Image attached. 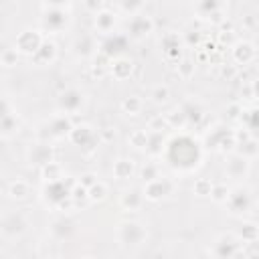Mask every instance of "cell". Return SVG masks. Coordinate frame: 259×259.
<instances>
[{
	"mask_svg": "<svg viewBox=\"0 0 259 259\" xmlns=\"http://www.w3.org/2000/svg\"><path fill=\"white\" fill-rule=\"evenodd\" d=\"M166 119H168V125L174 127V130H184L188 125V117L184 113L182 107H174L172 111L166 113Z\"/></svg>",
	"mask_w": 259,
	"mask_h": 259,
	"instance_id": "27",
	"label": "cell"
},
{
	"mask_svg": "<svg viewBox=\"0 0 259 259\" xmlns=\"http://www.w3.org/2000/svg\"><path fill=\"white\" fill-rule=\"evenodd\" d=\"M225 204L229 206L231 214H245L253 204V194H251V190L247 186L239 184V186L231 188V194H229Z\"/></svg>",
	"mask_w": 259,
	"mask_h": 259,
	"instance_id": "5",
	"label": "cell"
},
{
	"mask_svg": "<svg viewBox=\"0 0 259 259\" xmlns=\"http://www.w3.org/2000/svg\"><path fill=\"white\" fill-rule=\"evenodd\" d=\"M97 136H99L101 142H111V140L115 138V130H113V127H101V130L97 132Z\"/></svg>",
	"mask_w": 259,
	"mask_h": 259,
	"instance_id": "47",
	"label": "cell"
},
{
	"mask_svg": "<svg viewBox=\"0 0 259 259\" xmlns=\"http://www.w3.org/2000/svg\"><path fill=\"white\" fill-rule=\"evenodd\" d=\"M28 227V219L16 210V212H6L2 217V235L4 237H16L20 233H24Z\"/></svg>",
	"mask_w": 259,
	"mask_h": 259,
	"instance_id": "14",
	"label": "cell"
},
{
	"mask_svg": "<svg viewBox=\"0 0 259 259\" xmlns=\"http://www.w3.org/2000/svg\"><path fill=\"white\" fill-rule=\"evenodd\" d=\"M237 152L243 154V156H247V158L251 160L253 156L259 154V140H257L255 136H251L249 140H245V142H241V144L237 146Z\"/></svg>",
	"mask_w": 259,
	"mask_h": 259,
	"instance_id": "36",
	"label": "cell"
},
{
	"mask_svg": "<svg viewBox=\"0 0 259 259\" xmlns=\"http://www.w3.org/2000/svg\"><path fill=\"white\" fill-rule=\"evenodd\" d=\"M144 2L146 0H119V10L127 16H134V14H140L142 8H144Z\"/></svg>",
	"mask_w": 259,
	"mask_h": 259,
	"instance_id": "40",
	"label": "cell"
},
{
	"mask_svg": "<svg viewBox=\"0 0 259 259\" xmlns=\"http://www.w3.org/2000/svg\"><path fill=\"white\" fill-rule=\"evenodd\" d=\"M119 107H121V111H123L125 115L136 117V115H140L142 109H144V99H142L140 95H125V97L121 99Z\"/></svg>",
	"mask_w": 259,
	"mask_h": 259,
	"instance_id": "24",
	"label": "cell"
},
{
	"mask_svg": "<svg viewBox=\"0 0 259 259\" xmlns=\"http://www.w3.org/2000/svg\"><path fill=\"white\" fill-rule=\"evenodd\" d=\"M99 180V176L95 174V172H83L81 176H79V182L85 186V188H89V186H93L95 182Z\"/></svg>",
	"mask_w": 259,
	"mask_h": 259,
	"instance_id": "46",
	"label": "cell"
},
{
	"mask_svg": "<svg viewBox=\"0 0 259 259\" xmlns=\"http://www.w3.org/2000/svg\"><path fill=\"white\" fill-rule=\"evenodd\" d=\"M212 184H214V182H210L208 178H196V180H194V184H192V192H194L196 196H200V198L210 196Z\"/></svg>",
	"mask_w": 259,
	"mask_h": 259,
	"instance_id": "41",
	"label": "cell"
},
{
	"mask_svg": "<svg viewBox=\"0 0 259 259\" xmlns=\"http://www.w3.org/2000/svg\"><path fill=\"white\" fill-rule=\"evenodd\" d=\"M83 103H85V93H83L81 89H77V87H69V89H65V91L59 95V99H57L59 111L69 113V115L79 113L81 107H83Z\"/></svg>",
	"mask_w": 259,
	"mask_h": 259,
	"instance_id": "8",
	"label": "cell"
},
{
	"mask_svg": "<svg viewBox=\"0 0 259 259\" xmlns=\"http://www.w3.org/2000/svg\"><path fill=\"white\" fill-rule=\"evenodd\" d=\"M40 178H42L45 182H55V180H61V178H63V166H61L57 160L47 162L45 166H40Z\"/></svg>",
	"mask_w": 259,
	"mask_h": 259,
	"instance_id": "26",
	"label": "cell"
},
{
	"mask_svg": "<svg viewBox=\"0 0 259 259\" xmlns=\"http://www.w3.org/2000/svg\"><path fill=\"white\" fill-rule=\"evenodd\" d=\"M170 125H168V119H166V113L162 115V113H156V115H152L150 117V121H148V130L150 132H156V134H162L164 130H168Z\"/></svg>",
	"mask_w": 259,
	"mask_h": 259,
	"instance_id": "42",
	"label": "cell"
},
{
	"mask_svg": "<svg viewBox=\"0 0 259 259\" xmlns=\"http://www.w3.org/2000/svg\"><path fill=\"white\" fill-rule=\"evenodd\" d=\"M18 51H16V47H6L4 51H2V55H0V61H2V67L4 69H12V67H16V63H18Z\"/></svg>",
	"mask_w": 259,
	"mask_h": 259,
	"instance_id": "38",
	"label": "cell"
},
{
	"mask_svg": "<svg viewBox=\"0 0 259 259\" xmlns=\"http://www.w3.org/2000/svg\"><path fill=\"white\" fill-rule=\"evenodd\" d=\"M97 51L95 47V40L91 34H85V36H79L75 42H73V53L77 57H93V53Z\"/></svg>",
	"mask_w": 259,
	"mask_h": 259,
	"instance_id": "23",
	"label": "cell"
},
{
	"mask_svg": "<svg viewBox=\"0 0 259 259\" xmlns=\"http://www.w3.org/2000/svg\"><path fill=\"white\" fill-rule=\"evenodd\" d=\"M148 239V231L140 221H123L117 229V241L123 247H138L142 243H146Z\"/></svg>",
	"mask_w": 259,
	"mask_h": 259,
	"instance_id": "3",
	"label": "cell"
},
{
	"mask_svg": "<svg viewBox=\"0 0 259 259\" xmlns=\"http://www.w3.org/2000/svg\"><path fill=\"white\" fill-rule=\"evenodd\" d=\"M241 115H243L241 103H229V105H227V117H229V119H239Z\"/></svg>",
	"mask_w": 259,
	"mask_h": 259,
	"instance_id": "45",
	"label": "cell"
},
{
	"mask_svg": "<svg viewBox=\"0 0 259 259\" xmlns=\"http://www.w3.org/2000/svg\"><path fill=\"white\" fill-rule=\"evenodd\" d=\"M174 190H176V182L170 176H158L150 182H144V188H142L144 198L150 202H160V200L168 198Z\"/></svg>",
	"mask_w": 259,
	"mask_h": 259,
	"instance_id": "2",
	"label": "cell"
},
{
	"mask_svg": "<svg viewBox=\"0 0 259 259\" xmlns=\"http://www.w3.org/2000/svg\"><path fill=\"white\" fill-rule=\"evenodd\" d=\"M107 194H109V188H107V184L103 180H97L93 186H89V202L91 204L103 202L107 198Z\"/></svg>",
	"mask_w": 259,
	"mask_h": 259,
	"instance_id": "29",
	"label": "cell"
},
{
	"mask_svg": "<svg viewBox=\"0 0 259 259\" xmlns=\"http://www.w3.org/2000/svg\"><path fill=\"white\" fill-rule=\"evenodd\" d=\"M42 40H45L42 30H38V28H24V30H20V32L16 34L12 47H16V51H18L20 55L32 57V55L38 51V47L42 45Z\"/></svg>",
	"mask_w": 259,
	"mask_h": 259,
	"instance_id": "4",
	"label": "cell"
},
{
	"mask_svg": "<svg viewBox=\"0 0 259 259\" xmlns=\"http://www.w3.org/2000/svg\"><path fill=\"white\" fill-rule=\"evenodd\" d=\"M138 172H140V178L144 182H150V180H154V178L160 176V166L156 162H146L142 168H138Z\"/></svg>",
	"mask_w": 259,
	"mask_h": 259,
	"instance_id": "39",
	"label": "cell"
},
{
	"mask_svg": "<svg viewBox=\"0 0 259 259\" xmlns=\"http://www.w3.org/2000/svg\"><path fill=\"white\" fill-rule=\"evenodd\" d=\"M194 71H196V63L192 59H180L176 63V75L182 81H190L194 77Z\"/></svg>",
	"mask_w": 259,
	"mask_h": 259,
	"instance_id": "28",
	"label": "cell"
},
{
	"mask_svg": "<svg viewBox=\"0 0 259 259\" xmlns=\"http://www.w3.org/2000/svg\"><path fill=\"white\" fill-rule=\"evenodd\" d=\"M180 107L184 109V113H186V117H188V123L200 121V119L204 117V109H202V105L196 103V101H188V103H184V105H180Z\"/></svg>",
	"mask_w": 259,
	"mask_h": 259,
	"instance_id": "35",
	"label": "cell"
},
{
	"mask_svg": "<svg viewBox=\"0 0 259 259\" xmlns=\"http://www.w3.org/2000/svg\"><path fill=\"white\" fill-rule=\"evenodd\" d=\"M196 2V12L200 14V18H208L212 12L223 10L221 0H194Z\"/></svg>",
	"mask_w": 259,
	"mask_h": 259,
	"instance_id": "30",
	"label": "cell"
},
{
	"mask_svg": "<svg viewBox=\"0 0 259 259\" xmlns=\"http://www.w3.org/2000/svg\"><path fill=\"white\" fill-rule=\"evenodd\" d=\"M71 4V0H45L47 8H67Z\"/></svg>",
	"mask_w": 259,
	"mask_h": 259,
	"instance_id": "48",
	"label": "cell"
},
{
	"mask_svg": "<svg viewBox=\"0 0 259 259\" xmlns=\"http://www.w3.org/2000/svg\"><path fill=\"white\" fill-rule=\"evenodd\" d=\"M6 194H8L10 200H24L30 194V184L26 180H22V178H14V180L8 182Z\"/></svg>",
	"mask_w": 259,
	"mask_h": 259,
	"instance_id": "22",
	"label": "cell"
},
{
	"mask_svg": "<svg viewBox=\"0 0 259 259\" xmlns=\"http://www.w3.org/2000/svg\"><path fill=\"white\" fill-rule=\"evenodd\" d=\"M81 4L91 14H97L99 10H103V0H81Z\"/></svg>",
	"mask_w": 259,
	"mask_h": 259,
	"instance_id": "44",
	"label": "cell"
},
{
	"mask_svg": "<svg viewBox=\"0 0 259 259\" xmlns=\"http://www.w3.org/2000/svg\"><path fill=\"white\" fill-rule=\"evenodd\" d=\"M231 194V186L227 182H214L212 184V190H210V198L217 202V204H225L227 198Z\"/></svg>",
	"mask_w": 259,
	"mask_h": 259,
	"instance_id": "34",
	"label": "cell"
},
{
	"mask_svg": "<svg viewBox=\"0 0 259 259\" xmlns=\"http://www.w3.org/2000/svg\"><path fill=\"white\" fill-rule=\"evenodd\" d=\"M217 40H219V45H227V47H233V45H235L239 38L235 36V30H233V28H229V30H225V28H223V30L219 32V38H217Z\"/></svg>",
	"mask_w": 259,
	"mask_h": 259,
	"instance_id": "43",
	"label": "cell"
},
{
	"mask_svg": "<svg viewBox=\"0 0 259 259\" xmlns=\"http://www.w3.org/2000/svg\"><path fill=\"white\" fill-rule=\"evenodd\" d=\"M138 172V166L132 158H117L111 164V174L115 180H130Z\"/></svg>",
	"mask_w": 259,
	"mask_h": 259,
	"instance_id": "19",
	"label": "cell"
},
{
	"mask_svg": "<svg viewBox=\"0 0 259 259\" xmlns=\"http://www.w3.org/2000/svg\"><path fill=\"white\" fill-rule=\"evenodd\" d=\"M231 134H233V132H227V130H223V132L219 134V127H217V130H210V134L206 136V144H204V146H206V148H212V150L219 152L221 146H223V142H225Z\"/></svg>",
	"mask_w": 259,
	"mask_h": 259,
	"instance_id": "33",
	"label": "cell"
},
{
	"mask_svg": "<svg viewBox=\"0 0 259 259\" xmlns=\"http://www.w3.org/2000/svg\"><path fill=\"white\" fill-rule=\"evenodd\" d=\"M257 243H259V237H257Z\"/></svg>",
	"mask_w": 259,
	"mask_h": 259,
	"instance_id": "50",
	"label": "cell"
},
{
	"mask_svg": "<svg viewBox=\"0 0 259 259\" xmlns=\"http://www.w3.org/2000/svg\"><path fill=\"white\" fill-rule=\"evenodd\" d=\"M67 138H69V142H71V144H75V146H79V148H89V150H93V146H91V144L99 142L97 132H95L89 123L73 125Z\"/></svg>",
	"mask_w": 259,
	"mask_h": 259,
	"instance_id": "10",
	"label": "cell"
},
{
	"mask_svg": "<svg viewBox=\"0 0 259 259\" xmlns=\"http://www.w3.org/2000/svg\"><path fill=\"white\" fill-rule=\"evenodd\" d=\"M166 148H172L176 150V156H166L168 164L174 168V170H180V172H190L192 168L198 166V162L202 160V148L196 140H192L190 136H174Z\"/></svg>",
	"mask_w": 259,
	"mask_h": 259,
	"instance_id": "1",
	"label": "cell"
},
{
	"mask_svg": "<svg viewBox=\"0 0 259 259\" xmlns=\"http://www.w3.org/2000/svg\"><path fill=\"white\" fill-rule=\"evenodd\" d=\"M148 142H150V130H134L127 136V144L138 152H146Z\"/></svg>",
	"mask_w": 259,
	"mask_h": 259,
	"instance_id": "25",
	"label": "cell"
},
{
	"mask_svg": "<svg viewBox=\"0 0 259 259\" xmlns=\"http://www.w3.org/2000/svg\"><path fill=\"white\" fill-rule=\"evenodd\" d=\"M93 26H95V32L97 34H111L117 26V14L113 10H99L93 18Z\"/></svg>",
	"mask_w": 259,
	"mask_h": 259,
	"instance_id": "17",
	"label": "cell"
},
{
	"mask_svg": "<svg viewBox=\"0 0 259 259\" xmlns=\"http://www.w3.org/2000/svg\"><path fill=\"white\" fill-rule=\"evenodd\" d=\"M45 127H47V136L42 140H51V138H65L69 136L73 123H71V115L69 113H57L53 115L51 119L45 121Z\"/></svg>",
	"mask_w": 259,
	"mask_h": 259,
	"instance_id": "11",
	"label": "cell"
},
{
	"mask_svg": "<svg viewBox=\"0 0 259 259\" xmlns=\"http://www.w3.org/2000/svg\"><path fill=\"white\" fill-rule=\"evenodd\" d=\"M18 127H20L18 115H16V111H12L10 101L4 99V103H2V125H0V130H2V140H8L12 134L18 132Z\"/></svg>",
	"mask_w": 259,
	"mask_h": 259,
	"instance_id": "16",
	"label": "cell"
},
{
	"mask_svg": "<svg viewBox=\"0 0 259 259\" xmlns=\"http://www.w3.org/2000/svg\"><path fill=\"white\" fill-rule=\"evenodd\" d=\"M162 49H164V55H166V59L168 61H180V53H182V45H180V38H178V34H174V32H168L164 38H162Z\"/></svg>",
	"mask_w": 259,
	"mask_h": 259,
	"instance_id": "21",
	"label": "cell"
},
{
	"mask_svg": "<svg viewBox=\"0 0 259 259\" xmlns=\"http://www.w3.org/2000/svg\"><path fill=\"white\" fill-rule=\"evenodd\" d=\"M251 172V160L239 152H231L225 162V174L233 180H243Z\"/></svg>",
	"mask_w": 259,
	"mask_h": 259,
	"instance_id": "7",
	"label": "cell"
},
{
	"mask_svg": "<svg viewBox=\"0 0 259 259\" xmlns=\"http://www.w3.org/2000/svg\"><path fill=\"white\" fill-rule=\"evenodd\" d=\"M71 198L75 200V206L79 208V206H83L85 202H89V188H85L79 180L73 184V188H71Z\"/></svg>",
	"mask_w": 259,
	"mask_h": 259,
	"instance_id": "37",
	"label": "cell"
},
{
	"mask_svg": "<svg viewBox=\"0 0 259 259\" xmlns=\"http://www.w3.org/2000/svg\"><path fill=\"white\" fill-rule=\"evenodd\" d=\"M134 69H136V63H134L130 57L119 55V57H113V59H111L107 73H109L115 81H125V79H130V77H132Z\"/></svg>",
	"mask_w": 259,
	"mask_h": 259,
	"instance_id": "15",
	"label": "cell"
},
{
	"mask_svg": "<svg viewBox=\"0 0 259 259\" xmlns=\"http://www.w3.org/2000/svg\"><path fill=\"white\" fill-rule=\"evenodd\" d=\"M152 30H154V22H152L150 16H146V14H142V12L130 16L127 28H125V32H127L130 38H134V40H144L146 36L152 34Z\"/></svg>",
	"mask_w": 259,
	"mask_h": 259,
	"instance_id": "9",
	"label": "cell"
},
{
	"mask_svg": "<svg viewBox=\"0 0 259 259\" xmlns=\"http://www.w3.org/2000/svg\"><path fill=\"white\" fill-rule=\"evenodd\" d=\"M249 89H251V97L259 101V77H255V79L249 83Z\"/></svg>",
	"mask_w": 259,
	"mask_h": 259,
	"instance_id": "49",
	"label": "cell"
},
{
	"mask_svg": "<svg viewBox=\"0 0 259 259\" xmlns=\"http://www.w3.org/2000/svg\"><path fill=\"white\" fill-rule=\"evenodd\" d=\"M36 67H47V65H53L55 63V59H57V45L53 42V40H49V38H45L42 40V45L38 47V51L32 55V57H28Z\"/></svg>",
	"mask_w": 259,
	"mask_h": 259,
	"instance_id": "18",
	"label": "cell"
},
{
	"mask_svg": "<svg viewBox=\"0 0 259 259\" xmlns=\"http://www.w3.org/2000/svg\"><path fill=\"white\" fill-rule=\"evenodd\" d=\"M237 237L241 243H251V241H257L259 237V227L255 223H243L237 231Z\"/></svg>",
	"mask_w": 259,
	"mask_h": 259,
	"instance_id": "31",
	"label": "cell"
},
{
	"mask_svg": "<svg viewBox=\"0 0 259 259\" xmlns=\"http://www.w3.org/2000/svg\"><path fill=\"white\" fill-rule=\"evenodd\" d=\"M40 22H42V30L59 32V30H63L67 26L69 12H67V8H47Z\"/></svg>",
	"mask_w": 259,
	"mask_h": 259,
	"instance_id": "12",
	"label": "cell"
},
{
	"mask_svg": "<svg viewBox=\"0 0 259 259\" xmlns=\"http://www.w3.org/2000/svg\"><path fill=\"white\" fill-rule=\"evenodd\" d=\"M231 57H233V61L237 63V65H241V67H247V65H251L255 59H257V47L251 42V40H237L233 47H231Z\"/></svg>",
	"mask_w": 259,
	"mask_h": 259,
	"instance_id": "13",
	"label": "cell"
},
{
	"mask_svg": "<svg viewBox=\"0 0 259 259\" xmlns=\"http://www.w3.org/2000/svg\"><path fill=\"white\" fill-rule=\"evenodd\" d=\"M144 192L142 190H138V188H127V190H123L121 192V196H119V206L123 208V210H138L142 204H144Z\"/></svg>",
	"mask_w": 259,
	"mask_h": 259,
	"instance_id": "20",
	"label": "cell"
},
{
	"mask_svg": "<svg viewBox=\"0 0 259 259\" xmlns=\"http://www.w3.org/2000/svg\"><path fill=\"white\" fill-rule=\"evenodd\" d=\"M55 160V150L51 146L49 140H38V142H32L28 148H26V162L30 166H45L47 162Z\"/></svg>",
	"mask_w": 259,
	"mask_h": 259,
	"instance_id": "6",
	"label": "cell"
},
{
	"mask_svg": "<svg viewBox=\"0 0 259 259\" xmlns=\"http://www.w3.org/2000/svg\"><path fill=\"white\" fill-rule=\"evenodd\" d=\"M170 97H172V93H170V87L168 85H154L152 89H150V99L156 103V105H164V103H168L170 101Z\"/></svg>",
	"mask_w": 259,
	"mask_h": 259,
	"instance_id": "32",
	"label": "cell"
}]
</instances>
